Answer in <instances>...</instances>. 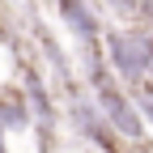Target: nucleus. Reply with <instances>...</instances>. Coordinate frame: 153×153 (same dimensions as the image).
Segmentation results:
<instances>
[{
  "label": "nucleus",
  "instance_id": "1",
  "mask_svg": "<svg viewBox=\"0 0 153 153\" xmlns=\"http://www.w3.org/2000/svg\"><path fill=\"white\" fill-rule=\"evenodd\" d=\"M102 55L111 72L119 76V85L136 89L149 68H153V34L145 22H119V26H106L102 30Z\"/></svg>",
  "mask_w": 153,
  "mask_h": 153
},
{
  "label": "nucleus",
  "instance_id": "2",
  "mask_svg": "<svg viewBox=\"0 0 153 153\" xmlns=\"http://www.w3.org/2000/svg\"><path fill=\"white\" fill-rule=\"evenodd\" d=\"M64 98H68V123L76 128V136H85V140L98 149V153H123V149H128L85 85H76L72 94H64Z\"/></svg>",
  "mask_w": 153,
  "mask_h": 153
},
{
  "label": "nucleus",
  "instance_id": "3",
  "mask_svg": "<svg viewBox=\"0 0 153 153\" xmlns=\"http://www.w3.org/2000/svg\"><path fill=\"white\" fill-rule=\"evenodd\" d=\"M17 85H22L26 102H30V119L38 132V149H51V128H55V85L47 81L43 64L34 60H17Z\"/></svg>",
  "mask_w": 153,
  "mask_h": 153
},
{
  "label": "nucleus",
  "instance_id": "4",
  "mask_svg": "<svg viewBox=\"0 0 153 153\" xmlns=\"http://www.w3.org/2000/svg\"><path fill=\"white\" fill-rule=\"evenodd\" d=\"M30 38H34V47H38V60H43L47 81L60 89V94H72L76 85H81V72H76V64L68 60V51L60 47V38H55L43 22H30Z\"/></svg>",
  "mask_w": 153,
  "mask_h": 153
},
{
  "label": "nucleus",
  "instance_id": "5",
  "mask_svg": "<svg viewBox=\"0 0 153 153\" xmlns=\"http://www.w3.org/2000/svg\"><path fill=\"white\" fill-rule=\"evenodd\" d=\"M51 9H55V22H60V26L76 38V47L98 43L102 30H106L102 9L94 4V0H51Z\"/></svg>",
  "mask_w": 153,
  "mask_h": 153
},
{
  "label": "nucleus",
  "instance_id": "6",
  "mask_svg": "<svg viewBox=\"0 0 153 153\" xmlns=\"http://www.w3.org/2000/svg\"><path fill=\"white\" fill-rule=\"evenodd\" d=\"M0 128H4V132H30L34 128L30 102H26L22 85H4V89H0Z\"/></svg>",
  "mask_w": 153,
  "mask_h": 153
},
{
  "label": "nucleus",
  "instance_id": "7",
  "mask_svg": "<svg viewBox=\"0 0 153 153\" xmlns=\"http://www.w3.org/2000/svg\"><path fill=\"white\" fill-rule=\"evenodd\" d=\"M102 13H111L115 22H140V0H94Z\"/></svg>",
  "mask_w": 153,
  "mask_h": 153
},
{
  "label": "nucleus",
  "instance_id": "8",
  "mask_svg": "<svg viewBox=\"0 0 153 153\" xmlns=\"http://www.w3.org/2000/svg\"><path fill=\"white\" fill-rule=\"evenodd\" d=\"M140 22H153V0H140Z\"/></svg>",
  "mask_w": 153,
  "mask_h": 153
},
{
  "label": "nucleus",
  "instance_id": "9",
  "mask_svg": "<svg viewBox=\"0 0 153 153\" xmlns=\"http://www.w3.org/2000/svg\"><path fill=\"white\" fill-rule=\"evenodd\" d=\"M140 85H145V89L153 94V68H149V76H145V81H140Z\"/></svg>",
  "mask_w": 153,
  "mask_h": 153
},
{
  "label": "nucleus",
  "instance_id": "10",
  "mask_svg": "<svg viewBox=\"0 0 153 153\" xmlns=\"http://www.w3.org/2000/svg\"><path fill=\"white\" fill-rule=\"evenodd\" d=\"M145 26H149V34H153V22H145Z\"/></svg>",
  "mask_w": 153,
  "mask_h": 153
},
{
  "label": "nucleus",
  "instance_id": "11",
  "mask_svg": "<svg viewBox=\"0 0 153 153\" xmlns=\"http://www.w3.org/2000/svg\"><path fill=\"white\" fill-rule=\"evenodd\" d=\"M38 153H51V149H38Z\"/></svg>",
  "mask_w": 153,
  "mask_h": 153
}]
</instances>
